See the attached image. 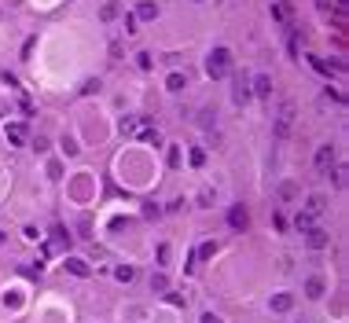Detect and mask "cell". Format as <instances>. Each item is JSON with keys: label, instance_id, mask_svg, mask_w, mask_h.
Wrapping results in <instances>:
<instances>
[{"label": "cell", "instance_id": "6da1fadb", "mask_svg": "<svg viewBox=\"0 0 349 323\" xmlns=\"http://www.w3.org/2000/svg\"><path fill=\"white\" fill-rule=\"evenodd\" d=\"M206 74H210L213 81L228 78V74H232V52L228 48H213L210 55H206Z\"/></svg>", "mask_w": 349, "mask_h": 323}, {"label": "cell", "instance_id": "7a4b0ae2", "mask_svg": "<svg viewBox=\"0 0 349 323\" xmlns=\"http://www.w3.org/2000/svg\"><path fill=\"white\" fill-rule=\"evenodd\" d=\"M338 165V151L331 147V144H324V147H316V169H320V173H331V169Z\"/></svg>", "mask_w": 349, "mask_h": 323}, {"label": "cell", "instance_id": "3957f363", "mask_svg": "<svg viewBox=\"0 0 349 323\" xmlns=\"http://www.w3.org/2000/svg\"><path fill=\"white\" fill-rule=\"evenodd\" d=\"M290 125H294V103H283L279 114H276V136L283 140L290 132Z\"/></svg>", "mask_w": 349, "mask_h": 323}, {"label": "cell", "instance_id": "277c9868", "mask_svg": "<svg viewBox=\"0 0 349 323\" xmlns=\"http://www.w3.org/2000/svg\"><path fill=\"white\" fill-rule=\"evenodd\" d=\"M305 242H309V250H324V246L331 242V235H327L324 228H309V232H305Z\"/></svg>", "mask_w": 349, "mask_h": 323}, {"label": "cell", "instance_id": "5b68a950", "mask_svg": "<svg viewBox=\"0 0 349 323\" xmlns=\"http://www.w3.org/2000/svg\"><path fill=\"white\" fill-rule=\"evenodd\" d=\"M250 92H254V96H261V99H268L272 96V78H268V74H258V78L250 81Z\"/></svg>", "mask_w": 349, "mask_h": 323}, {"label": "cell", "instance_id": "8992f818", "mask_svg": "<svg viewBox=\"0 0 349 323\" xmlns=\"http://www.w3.org/2000/svg\"><path fill=\"white\" fill-rule=\"evenodd\" d=\"M228 224L235 228V232H247V224H250V213L243 210V206H232V210H228Z\"/></svg>", "mask_w": 349, "mask_h": 323}, {"label": "cell", "instance_id": "52a82bcc", "mask_svg": "<svg viewBox=\"0 0 349 323\" xmlns=\"http://www.w3.org/2000/svg\"><path fill=\"white\" fill-rule=\"evenodd\" d=\"M250 96H254V92H250V81L239 78V81H235V88H232V99H235V103H247Z\"/></svg>", "mask_w": 349, "mask_h": 323}, {"label": "cell", "instance_id": "ba28073f", "mask_svg": "<svg viewBox=\"0 0 349 323\" xmlns=\"http://www.w3.org/2000/svg\"><path fill=\"white\" fill-rule=\"evenodd\" d=\"M324 290H327V283L320 279V275H313V279L305 283V298H313V301H316V298H324Z\"/></svg>", "mask_w": 349, "mask_h": 323}, {"label": "cell", "instance_id": "9c48e42d", "mask_svg": "<svg viewBox=\"0 0 349 323\" xmlns=\"http://www.w3.org/2000/svg\"><path fill=\"white\" fill-rule=\"evenodd\" d=\"M294 309V294H276L272 298V312H290Z\"/></svg>", "mask_w": 349, "mask_h": 323}, {"label": "cell", "instance_id": "30bf717a", "mask_svg": "<svg viewBox=\"0 0 349 323\" xmlns=\"http://www.w3.org/2000/svg\"><path fill=\"white\" fill-rule=\"evenodd\" d=\"M7 144H15V147L26 144V125L22 121H18V125H7Z\"/></svg>", "mask_w": 349, "mask_h": 323}, {"label": "cell", "instance_id": "8fae6325", "mask_svg": "<svg viewBox=\"0 0 349 323\" xmlns=\"http://www.w3.org/2000/svg\"><path fill=\"white\" fill-rule=\"evenodd\" d=\"M67 272H74V275H92V268H88V261H81V257H67Z\"/></svg>", "mask_w": 349, "mask_h": 323}, {"label": "cell", "instance_id": "7c38bea8", "mask_svg": "<svg viewBox=\"0 0 349 323\" xmlns=\"http://www.w3.org/2000/svg\"><path fill=\"white\" fill-rule=\"evenodd\" d=\"M184 84H187V78H184L180 70H173V74H169V78H166V88H169V92H180Z\"/></svg>", "mask_w": 349, "mask_h": 323}, {"label": "cell", "instance_id": "4fadbf2b", "mask_svg": "<svg viewBox=\"0 0 349 323\" xmlns=\"http://www.w3.org/2000/svg\"><path fill=\"white\" fill-rule=\"evenodd\" d=\"M324 210H327V198H324V195H309V213L320 217Z\"/></svg>", "mask_w": 349, "mask_h": 323}, {"label": "cell", "instance_id": "5bb4252c", "mask_svg": "<svg viewBox=\"0 0 349 323\" xmlns=\"http://www.w3.org/2000/svg\"><path fill=\"white\" fill-rule=\"evenodd\" d=\"M272 15H276V18H283V22H287V18L294 15V7H290L287 0H279V4H272Z\"/></svg>", "mask_w": 349, "mask_h": 323}, {"label": "cell", "instance_id": "9a60e30c", "mask_svg": "<svg viewBox=\"0 0 349 323\" xmlns=\"http://www.w3.org/2000/svg\"><path fill=\"white\" fill-rule=\"evenodd\" d=\"M313 221H316V217H313V213H309V210H305V213H298V221H294V228H298V232H301V235H305V232H309V228H313Z\"/></svg>", "mask_w": 349, "mask_h": 323}, {"label": "cell", "instance_id": "2e32d148", "mask_svg": "<svg viewBox=\"0 0 349 323\" xmlns=\"http://www.w3.org/2000/svg\"><path fill=\"white\" fill-rule=\"evenodd\" d=\"M155 15H158V4H140L136 7V18H144V22H151Z\"/></svg>", "mask_w": 349, "mask_h": 323}, {"label": "cell", "instance_id": "e0dca14e", "mask_svg": "<svg viewBox=\"0 0 349 323\" xmlns=\"http://www.w3.org/2000/svg\"><path fill=\"white\" fill-rule=\"evenodd\" d=\"M151 290H158V294H166V290H169V279H166L162 272H155V275H151Z\"/></svg>", "mask_w": 349, "mask_h": 323}, {"label": "cell", "instance_id": "ac0fdd59", "mask_svg": "<svg viewBox=\"0 0 349 323\" xmlns=\"http://www.w3.org/2000/svg\"><path fill=\"white\" fill-rule=\"evenodd\" d=\"M118 15H121V7H118V4H103V11H99L103 22H110V18H118Z\"/></svg>", "mask_w": 349, "mask_h": 323}, {"label": "cell", "instance_id": "d6986e66", "mask_svg": "<svg viewBox=\"0 0 349 323\" xmlns=\"http://www.w3.org/2000/svg\"><path fill=\"white\" fill-rule=\"evenodd\" d=\"M294 195H298V187L290 184V180H287V184H279V198H283V202H290Z\"/></svg>", "mask_w": 349, "mask_h": 323}, {"label": "cell", "instance_id": "ffe728a7", "mask_svg": "<svg viewBox=\"0 0 349 323\" xmlns=\"http://www.w3.org/2000/svg\"><path fill=\"white\" fill-rule=\"evenodd\" d=\"M213 253H217V246H213V242H202V246H199V261H210Z\"/></svg>", "mask_w": 349, "mask_h": 323}, {"label": "cell", "instance_id": "44dd1931", "mask_svg": "<svg viewBox=\"0 0 349 323\" xmlns=\"http://www.w3.org/2000/svg\"><path fill=\"white\" fill-rule=\"evenodd\" d=\"M114 275H118V279H121V283H129V279H136V272H133V268H129V264H121V268H118Z\"/></svg>", "mask_w": 349, "mask_h": 323}, {"label": "cell", "instance_id": "7402d4cb", "mask_svg": "<svg viewBox=\"0 0 349 323\" xmlns=\"http://www.w3.org/2000/svg\"><path fill=\"white\" fill-rule=\"evenodd\" d=\"M166 162H169V165H180V147H169V155H166Z\"/></svg>", "mask_w": 349, "mask_h": 323}, {"label": "cell", "instance_id": "603a6c76", "mask_svg": "<svg viewBox=\"0 0 349 323\" xmlns=\"http://www.w3.org/2000/svg\"><path fill=\"white\" fill-rule=\"evenodd\" d=\"M136 22H140V18H136V15H125V22H121V26H125V33H129V37H133V33H136Z\"/></svg>", "mask_w": 349, "mask_h": 323}, {"label": "cell", "instance_id": "cb8c5ba5", "mask_svg": "<svg viewBox=\"0 0 349 323\" xmlns=\"http://www.w3.org/2000/svg\"><path fill=\"white\" fill-rule=\"evenodd\" d=\"M202 162H206V151L195 147V151H191V165H202Z\"/></svg>", "mask_w": 349, "mask_h": 323}, {"label": "cell", "instance_id": "d4e9b609", "mask_svg": "<svg viewBox=\"0 0 349 323\" xmlns=\"http://www.w3.org/2000/svg\"><path fill=\"white\" fill-rule=\"evenodd\" d=\"M136 63H140V70H151V55H147V52H140Z\"/></svg>", "mask_w": 349, "mask_h": 323}, {"label": "cell", "instance_id": "484cf974", "mask_svg": "<svg viewBox=\"0 0 349 323\" xmlns=\"http://www.w3.org/2000/svg\"><path fill=\"white\" fill-rule=\"evenodd\" d=\"M81 92H85V96H92V92H99V81H85V88H81Z\"/></svg>", "mask_w": 349, "mask_h": 323}, {"label": "cell", "instance_id": "4316f807", "mask_svg": "<svg viewBox=\"0 0 349 323\" xmlns=\"http://www.w3.org/2000/svg\"><path fill=\"white\" fill-rule=\"evenodd\" d=\"M33 151H48V140H44V136H33Z\"/></svg>", "mask_w": 349, "mask_h": 323}, {"label": "cell", "instance_id": "83f0119b", "mask_svg": "<svg viewBox=\"0 0 349 323\" xmlns=\"http://www.w3.org/2000/svg\"><path fill=\"white\" fill-rule=\"evenodd\" d=\"M0 78H4V84H11V88H18V78H15V74H7V70H4Z\"/></svg>", "mask_w": 349, "mask_h": 323}, {"label": "cell", "instance_id": "f1b7e54d", "mask_svg": "<svg viewBox=\"0 0 349 323\" xmlns=\"http://www.w3.org/2000/svg\"><path fill=\"white\" fill-rule=\"evenodd\" d=\"M202 323H224L221 316H213V312H206V316H202Z\"/></svg>", "mask_w": 349, "mask_h": 323}, {"label": "cell", "instance_id": "f546056e", "mask_svg": "<svg viewBox=\"0 0 349 323\" xmlns=\"http://www.w3.org/2000/svg\"><path fill=\"white\" fill-rule=\"evenodd\" d=\"M316 4H320V7H327V4H331V0H316Z\"/></svg>", "mask_w": 349, "mask_h": 323}, {"label": "cell", "instance_id": "4dcf8cb0", "mask_svg": "<svg viewBox=\"0 0 349 323\" xmlns=\"http://www.w3.org/2000/svg\"><path fill=\"white\" fill-rule=\"evenodd\" d=\"M0 246H4V232H0Z\"/></svg>", "mask_w": 349, "mask_h": 323}, {"label": "cell", "instance_id": "1f68e13d", "mask_svg": "<svg viewBox=\"0 0 349 323\" xmlns=\"http://www.w3.org/2000/svg\"><path fill=\"white\" fill-rule=\"evenodd\" d=\"M195 4H202V0H195Z\"/></svg>", "mask_w": 349, "mask_h": 323}, {"label": "cell", "instance_id": "d6a6232c", "mask_svg": "<svg viewBox=\"0 0 349 323\" xmlns=\"http://www.w3.org/2000/svg\"><path fill=\"white\" fill-rule=\"evenodd\" d=\"M301 323H305V320H301Z\"/></svg>", "mask_w": 349, "mask_h": 323}]
</instances>
